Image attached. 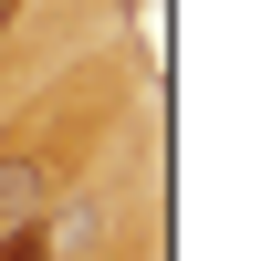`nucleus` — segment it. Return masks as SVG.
I'll return each instance as SVG.
<instances>
[{"label":"nucleus","mask_w":261,"mask_h":261,"mask_svg":"<svg viewBox=\"0 0 261 261\" xmlns=\"http://www.w3.org/2000/svg\"><path fill=\"white\" fill-rule=\"evenodd\" d=\"M11 21H21V0H0V32H11Z\"/></svg>","instance_id":"obj_2"},{"label":"nucleus","mask_w":261,"mask_h":261,"mask_svg":"<svg viewBox=\"0 0 261 261\" xmlns=\"http://www.w3.org/2000/svg\"><path fill=\"white\" fill-rule=\"evenodd\" d=\"M0 261H53V220H11L0 230Z\"/></svg>","instance_id":"obj_1"}]
</instances>
